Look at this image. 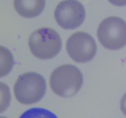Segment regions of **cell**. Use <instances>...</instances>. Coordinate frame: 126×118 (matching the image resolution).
Returning a JSON list of instances; mask_svg holds the SVG:
<instances>
[{
  "label": "cell",
  "mask_w": 126,
  "mask_h": 118,
  "mask_svg": "<svg viewBox=\"0 0 126 118\" xmlns=\"http://www.w3.org/2000/svg\"><path fill=\"white\" fill-rule=\"evenodd\" d=\"M83 84V75L79 69L71 64L60 65L50 74L49 85L52 92L61 97H71Z\"/></svg>",
  "instance_id": "1"
},
{
  "label": "cell",
  "mask_w": 126,
  "mask_h": 118,
  "mask_svg": "<svg viewBox=\"0 0 126 118\" xmlns=\"http://www.w3.org/2000/svg\"><path fill=\"white\" fill-rule=\"evenodd\" d=\"M28 47L31 53L41 60L55 57L62 49V39L57 31L44 27L33 31L28 38Z\"/></svg>",
  "instance_id": "2"
},
{
  "label": "cell",
  "mask_w": 126,
  "mask_h": 118,
  "mask_svg": "<svg viewBox=\"0 0 126 118\" xmlns=\"http://www.w3.org/2000/svg\"><path fill=\"white\" fill-rule=\"evenodd\" d=\"M46 92V82L42 75L34 72L21 74L14 85V93L19 103L25 105L40 101Z\"/></svg>",
  "instance_id": "3"
},
{
  "label": "cell",
  "mask_w": 126,
  "mask_h": 118,
  "mask_svg": "<svg viewBox=\"0 0 126 118\" xmlns=\"http://www.w3.org/2000/svg\"><path fill=\"white\" fill-rule=\"evenodd\" d=\"M97 36L105 49L111 50L122 49L126 45V22L116 16L107 17L98 25Z\"/></svg>",
  "instance_id": "4"
},
{
  "label": "cell",
  "mask_w": 126,
  "mask_h": 118,
  "mask_svg": "<svg viewBox=\"0 0 126 118\" xmlns=\"http://www.w3.org/2000/svg\"><path fill=\"white\" fill-rule=\"evenodd\" d=\"M66 49L68 56L76 63H87L95 56L97 45L93 37L84 31L73 33L68 38Z\"/></svg>",
  "instance_id": "5"
},
{
  "label": "cell",
  "mask_w": 126,
  "mask_h": 118,
  "mask_svg": "<svg viewBox=\"0 0 126 118\" xmlns=\"http://www.w3.org/2000/svg\"><path fill=\"white\" fill-rule=\"evenodd\" d=\"M86 11L82 3L78 0H63L56 6L54 18L61 28L73 30L83 23Z\"/></svg>",
  "instance_id": "6"
},
{
  "label": "cell",
  "mask_w": 126,
  "mask_h": 118,
  "mask_svg": "<svg viewBox=\"0 0 126 118\" xmlns=\"http://www.w3.org/2000/svg\"><path fill=\"white\" fill-rule=\"evenodd\" d=\"M45 5L46 0H14L15 10L25 18H34L40 15Z\"/></svg>",
  "instance_id": "7"
},
{
  "label": "cell",
  "mask_w": 126,
  "mask_h": 118,
  "mask_svg": "<svg viewBox=\"0 0 126 118\" xmlns=\"http://www.w3.org/2000/svg\"><path fill=\"white\" fill-rule=\"evenodd\" d=\"M14 65V59L11 52L5 47L0 45V77L8 74Z\"/></svg>",
  "instance_id": "8"
},
{
  "label": "cell",
  "mask_w": 126,
  "mask_h": 118,
  "mask_svg": "<svg viewBox=\"0 0 126 118\" xmlns=\"http://www.w3.org/2000/svg\"><path fill=\"white\" fill-rule=\"evenodd\" d=\"M19 118H58L50 111L42 108H33L25 111Z\"/></svg>",
  "instance_id": "9"
},
{
  "label": "cell",
  "mask_w": 126,
  "mask_h": 118,
  "mask_svg": "<svg viewBox=\"0 0 126 118\" xmlns=\"http://www.w3.org/2000/svg\"><path fill=\"white\" fill-rule=\"evenodd\" d=\"M11 92L6 84L0 82V113L7 109L11 102Z\"/></svg>",
  "instance_id": "10"
},
{
  "label": "cell",
  "mask_w": 126,
  "mask_h": 118,
  "mask_svg": "<svg viewBox=\"0 0 126 118\" xmlns=\"http://www.w3.org/2000/svg\"><path fill=\"white\" fill-rule=\"evenodd\" d=\"M120 108L122 113L126 116V93L121 99L120 102Z\"/></svg>",
  "instance_id": "11"
},
{
  "label": "cell",
  "mask_w": 126,
  "mask_h": 118,
  "mask_svg": "<svg viewBox=\"0 0 126 118\" xmlns=\"http://www.w3.org/2000/svg\"><path fill=\"white\" fill-rule=\"evenodd\" d=\"M111 4L116 6H126V0H108Z\"/></svg>",
  "instance_id": "12"
},
{
  "label": "cell",
  "mask_w": 126,
  "mask_h": 118,
  "mask_svg": "<svg viewBox=\"0 0 126 118\" xmlns=\"http://www.w3.org/2000/svg\"><path fill=\"white\" fill-rule=\"evenodd\" d=\"M0 118H6V117H4V116H0Z\"/></svg>",
  "instance_id": "13"
}]
</instances>
